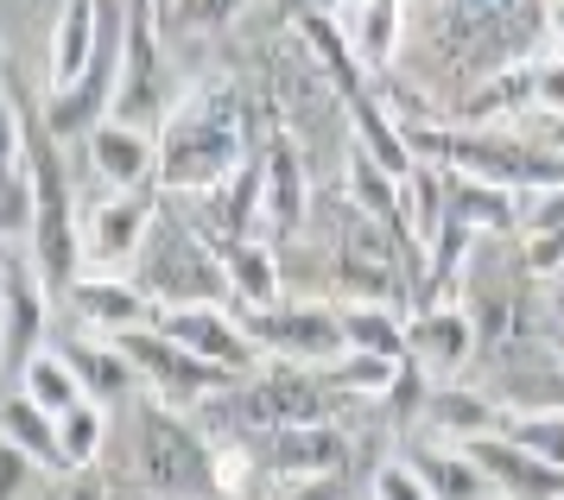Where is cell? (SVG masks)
<instances>
[{
    "mask_svg": "<svg viewBox=\"0 0 564 500\" xmlns=\"http://www.w3.org/2000/svg\"><path fill=\"white\" fill-rule=\"evenodd\" d=\"M248 101L229 76H204L159 127V191L204 197L248 165Z\"/></svg>",
    "mask_w": 564,
    "mask_h": 500,
    "instance_id": "6da1fadb",
    "label": "cell"
},
{
    "mask_svg": "<svg viewBox=\"0 0 564 500\" xmlns=\"http://www.w3.org/2000/svg\"><path fill=\"white\" fill-rule=\"evenodd\" d=\"M128 476L153 500H223V444L172 400L128 405Z\"/></svg>",
    "mask_w": 564,
    "mask_h": 500,
    "instance_id": "7a4b0ae2",
    "label": "cell"
},
{
    "mask_svg": "<svg viewBox=\"0 0 564 500\" xmlns=\"http://www.w3.org/2000/svg\"><path fill=\"white\" fill-rule=\"evenodd\" d=\"M140 285L159 304H229V267H223V241L209 235L178 197L159 203L147 248L133 260Z\"/></svg>",
    "mask_w": 564,
    "mask_h": 500,
    "instance_id": "3957f363",
    "label": "cell"
},
{
    "mask_svg": "<svg viewBox=\"0 0 564 500\" xmlns=\"http://www.w3.org/2000/svg\"><path fill=\"white\" fill-rule=\"evenodd\" d=\"M419 159H432L444 172H469L488 184H508V191H558L564 184V152L545 140H513L501 127H444V121H419L406 127Z\"/></svg>",
    "mask_w": 564,
    "mask_h": 500,
    "instance_id": "277c9868",
    "label": "cell"
},
{
    "mask_svg": "<svg viewBox=\"0 0 564 500\" xmlns=\"http://www.w3.org/2000/svg\"><path fill=\"white\" fill-rule=\"evenodd\" d=\"M121 343V355L133 361V374L147 380V393H159V400L172 405H204L216 400V393H229L241 374H229V368H216V361H204V355H191L184 343H172L165 329H133V336H115Z\"/></svg>",
    "mask_w": 564,
    "mask_h": 500,
    "instance_id": "5b68a950",
    "label": "cell"
},
{
    "mask_svg": "<svg viewBox=\"0 0 564 500\" xmlns=\"http://www.w3.org/2000/svg\"><path fill=\"white\" fill-rule=\"evenodd\" d=\"M248 336H254L267 361H292V368H324L336 355L349 349V336H343V311L330 304H267V311H235Z\"/></svg>",
    "mask_w": 564,
    "mask_h": 500,
    "instance_id": "8992f818",
    "label": "cell"
},
{
    "mask_svg": "<svg viewBox=\"0 0 564 500\" xmlns=\"http://www.w3.org/2000/svg\"><path fill=\"white\" fill-rule=\"evenodd\" d=\"M165 191H115L102 203H83V273H121L140 260L147 248V228H153Z\"/></svg>",
    "mask_w": 564,
    "mask_h": 500,
    "instance_id": "52a82bcc",
    "label": "cell"
},
{
    "mask_svg": "<svg viewBox=\"0 0 564 500\" xmlns=\"http://www.w3.org/2000/svg\"><path fill=\"white\" fill-rule=\"evenodd\" d=\"M254 463L267 469V481H317V476H343L356 437L330 419H311V425H285V431H260L248 437Z\"/></svg>",
    "mask_w": 564,
    "mask_h": 500,
    "instance_id": "ba28073f",
    "label": "cell"
},
{
    "mask_svg": "<svg viewBox=\"0 0 564 500\" xmlns=\"http://www.w3.org/2000/svg\"><path fill=\"white\" fill-rule=\"evenodd\" d=\"M159 329L172 343H184L191 355H204V361H216V368H229L241 380L267 361V349L235 317V304H159Z\"/></svg>",
    "mask_w": 564,
    "mask_h": 500,
    "instance_id": "9c48e42d",
    "label": "cell"
},
{
    "mask_svg": "<svg viewBox=\"0 0 564 500\" xmlns=\"http://www.w3.org/2000/svg\"><path fill=\"white\" fill-rule=\"evenodd\" d=\"M52 279L32 248H7V374H20L52 343Z\"/></svg>",
    "mask_w": 564,
    "mask_h": 500,
    "instance_id": "30bf717a",
    "label": "cell"
},
{
    "mask_svg": "<svg viewBox=\"0 0 564 500\" xmlns=\"http://www.w3.org/2000/svg\"><path fill=\"white\" fill-rule=\"evenodd\" d=\"M57 304H70V317L83 329H96V336H133V329L159 324V298L140 279H121V273H77Z\"/></svg>",
    "mask_w": 564,
    "mask_h": 500,
    "instance_id": "8fae6325",
    "label": "cell"
},
{
    "mask_svg": "<svg viewBox=\"0 0 564 500\" xmlns=\"http://www.w3.org/2000/svg\"><path fill=\"white\" fill-rule=\"evenodd\" d=\"M267 184H260V241H292L305 235L311 222V177H305V159H299V140L292 133H273L267 140Z\"/></svg>",
    "mask_w": 564,
    "mask_h": 500,
    "instance_id": "7c38bea8",
    "label": "cell"
},
{
    "mask_svg": "<svg viewBox=\"0 0 564 500\" xmlns=\"http://www.w3.org/2000/svg\"><path fill=\"white\" fill-rule=\"evenodd\" d=\"M406 355L425 368L432 380H457L476 355H482V336H476V317L463 311L457 298L451 304H425L406 317Z\"/></svg>",
    "mask_w": 564,
    "mask_h": 500,
    "instance_id": "4fadbf2b",
    "label": "cell"
},
{
    "mask_svg": "<svg viewBox=\"0 0 564 500\" xmlns=\"http://www.w3.org/2000/svg\"><path fill=\"white\" fill-rule=\"evenodd\" d=\"M83 165L108 191H147V184H159V140H147V127L108 115L83 133Z\"/></svg>",
    "mask_w": 564,
    "mask_h": 500,
    "instance_id": "5bb4252c",
    "label": "cell"
},
{
    "mask_svg": "<svg viewBox=\"0 0 564 500\" xmlns=\"http://www.w3.org/2000/svg\"><path fill=\"white\" fill-rule=\"evenodd\" d=\"M463 450L476 456V469L488 476V494L495 500H564V469L545 463V456H533V450H520L508 431L476 437Z\"/></svg>",
    "mask_w": 564,
    "mask_h": 500,
    "instance_id": "9a60e30c",
    "label": "cell"
},
{
    "mask_svg": "<svg viewBox=\"0 0 564 500\" xmlns=\"http://www.w3.org/2000/svg\"><path fill=\"white\" fill-rule=\"evenodd\" d=\"M96 51H102V0H64L45 32V96L77 89Z\"/></svg>",
    "mask_w": 564,
    "mask_h": 500,
    "instance_id": "2e32d148",
    "label": "cell"
},
{
    "mask_svg": "<svg viewBox=\"0 0 564 500\" xmlns=\"http://www.w3.org/2000/svg\"><path fill=\"white\" fill-rule=\"evenodd\" d=\"M419 425H425V437H444V444H476V437L508 431V405H495L488 393H476V387L437 380Z\"/></svg>",
    "mask_w": 564,
    "mask_h": 500,
    "instance_id": "e0dca14e",
    "label": "cell"
},
{
    "mask_svg": "<svg viewBox=\"0 0 564 500\" xmlns=\"http://www.w3.org/2000/svg\"><path fill=\"white\" fill-rule=\"evenodd\" d=\"M57 349H64V361L83 374L89 400L115 405V400H128L133 387H140V374H133V361L121 355V343H115V336H96V329L77 324V336H64Z\"/></svg>",
    "mask_w": 564,
    "mask_h": 500,
    "instance_id": "ac0fdd59",
    "label": "cell"
},
{
    "mask_svg": "<svg viewBox=\"0 0 564 500\" xmlns=\"http://www.w3.org/2000/svg\"><path fill=\"white\" fill-rule=\"evenodd\" d=\"M0 437H7L13 450H26L45 476H70V463H64V437H57V419L32 400V393H20V387L7 393V405H0Z\"/></svg>",
    "mask_w": 564,
    "mask_h": 500,
    "instance_id": "d6986e66",
    "label": "cell"
},
{
    "mask_svg": "<svg viewBox=\"0 0 564 500\" xmlns=\"http://www.w3.org/2000/svg\"><path fill=\"white\" fill-rule=\"evenodd\" d=\"M223 267H229V304L235 311H267L280 304V248L273 241H223Z\"/></svg>",
    "mask_w": 564,
    "mask_h": 500,
    "instance_id": "ffe728a7",
    "label": "cell"
},
{
    "mask_svg": "<svg viewBox=\"0 0 564 500\" xmlns=\"http://www.w3.org/2000/svg\"><path fill=\"white\" fill-rule=\"evenodd\" d=\"M343 32L356 45L361 70H387L400 51V25H406V0H343Z\"/></svg>",
    "mask_w": 564,
    "mask_h": 500,
    "instance_id": "44dd1931",
    "label": "cell"
},
{
    "mask_svg": "<svg viewBox=\"0 0 564 500\" xmlns=\"http://www.w3.org/2000/svg\"><path fill=\"white\" fill-rule=\"evenodd\" d=\"M406 456L419 463V476L432 481V494H437V500H495V494H488V476L476 469V456L463 450V444H444V437H419Z\"/></svg>",
    "mask_w": 564,
    "mask_h": 500,
    "instance_id": "7402d4cb",
    "label": "cell"
},
{
    "mask_svg": "<svg viewBox=\"0 0 564 500\" xmlns=\"http://www.w3.org/2000/svg\"><path fill=\"white\" fill-rule=\"evenodd\" d=\"M13 387H20V393H32V400H39L45 412H52V419H64L70 405H83V400H89V387H83V374L70 368V361H64V349H57V343H45V349L32 355L26 368L13 374Z\"/></svg>",
    "mask_w": 564,
    "mask_h": 500,
    "instance_id": "603a6c76",
    "label": "cell"
},
{
    "mask_svg": "<svg viewBox=\"0 0 564 500\" xmlns=\"http://www.w3.org/2000/svg\"><path fill=\"white\" fill-rule=\"evenodd\" d=\"M400 361L406 355H368V349H343L336 361H324L317 374L336 400H387V387L400 380Z\"/></svg>",
    "mask_w": 564,
    "mask_h": 500,
    "instance_id": "cb8c5ba5",
    "label": "cell"
},
{
    "mask_svg": "<svg viewBox=\"0 0 564 500\" xmlns=\"http://www.w3.org/2000/svg\"><path fill=\"white\" fill-rule=\"evenodd\" d=\"M406 317L400 304H349L343 311V336L349 349H368V355H406Z\"/></svg>",
    "mask_w": 564,
    "mask_h": 500,
    "instance_id": "d4e9b609",
    "label": "cell"
},
{
    "mask_svg": "<svg viewBox=\"0 0 564 500\" xmlns=\"http://www.w3.org/2000/svg\"><path fill=\"white\" fill-rule=\"evenodd\" d=\"M57 437H64V463H70V476H77V469H96V463H102V444H108V405L102 400L70 405V412L57 419Z\"/></svg>",
    "mask_w": 564,
    "mask_h": 500,
    "instance_id": "484cf974",
    "label": "cell"
},
{
    "mask_svg": "<svg viewBox=\"0 0 564 500\" xmlns=\"http://www.w3.org/2000/svg\"><path fill=\"white\" fill-rule=\"evenodd\" d=\"M508 437L520 450H533V456H545V463L564 469V412H513Z\"/></svg>",
    "mask_w": 564,
    "mask_h": 500,
    "instance_id": "4316f807",
    "label": "cell"
},
{
    "mask_svg": "<svg viewBox=\"0 0 564 500\" xmlns=\"http://www.w3.org/2000/svg\"><path fill=\"white\" fill-rule=\"evenodd\" d=\"M520 267L527 279L552 285L564 273V228H520Z\"/></svg>",
    "mask_w": 564,
    "mask_h": 500,
    "instance_id": "83f0119b",
    "label": "cell"
},
{
    "mask_svg": "<svg viewBox=\"0 0 564 500\" xmlns=\"http://www.w3.org/2000/svg\"><path fill=\"white\" fill-rule=\"evenodd\" d=\"M368 500H437V494H432V481L419 476L412 456H393V463H381L368 476Z\"/></svg>",
    "mask_w": 564,
    "mask_h": 500,
    "instance_id": "f1b7e54d",
    "label": "cell"
},
{
    "mask_svg": "<svg viewBox=\"0 0 564 500\" xmlns=\"http://www.w3.org/2000/svg\"><path fill=\"white\" fill-rule=\"evenodd\" d=\"M539 115L545 121L564 115V51H539Z\"/></svg>",
    "mask_w": 564,
    "mask_h": 500,
    "instance_id": "f546056e",
    "label": "cell"
},
{
    "mask_svg": "<svg viewBox=\"0 0 564 500\" xmlns=\"http://www.w3.org/2000/svg\"><path fill=\"white\" fill-rule=\"evenodd\" d=\"M26 469H39L26 450H13V444L0 450V494H7V500H20V488H26Z\"/></svg>",
    "mask_w": 564,
    "mask_h": 500,
    "instance_id": "4dcf8cb0",
    "label": "cell"
},
{
    "mask_svg": "<svg viewBox=\"0 0 564 500\" xmlns=\"http://www.w3.org/2000/svg\"><path fill=\"white\" fill-rule=\"evenodd\" d=\"M273 500H343V476H317V481H280Z\"/></svg>",
    "mask_w": 564,
    "mask_h": 500,
    "instance_id": "1f68e13d",
    "label": "cell"
},
{
    "mask_svg": "<svg viewBox=\"0 0 564 500\" xmlns=\"http://www.w3.org/2000/svg\"><path fill=\"white\" fill-rule=\"evenodd\" d=\"M57 500H108V481H102V469H77V476H64V488H57Z\"/></svg>",
    "mask_w": 564,
    "mask_h": 500,
    "instance_id": "d6a6232c",
    "label": "cell"
},
{
    "mask_svg": "<svg viewBox=\"0 0 564 500\" xmlns=\"http://www.w3.org/2000/svg\"><path fill=\"white\" fill-rule=\"evenodd\" d=\"M299 13H343V0H299Z\"/></svg>",
    "mask_w": 564,
    "mask_h": 500,
    "instance_id": "836d02e7",
    "label": "cell"
},
{
    "mask_svg": "<svg viewBox=\"0 0 564 500\" xmlns=\"http://www.w3.org/2000/svg\"><path fill=\"white\" fill-rule=\"evenodd\" d=\"M545 133H552V146L564 152V115H558V121H545Z\"/></svg>",
    "mask_w": 564,
    "mask_h": 500,
    "instance_id": "e575fe53",
    "label": "cell"
},
{
    "mask_svg": "<svg viewBox=\"0 0 564 500\" xmlns=\"http://www.w3.org/2000/svg\"><path fill=\"white\" fill-rule=\"evenodd\" d=\"M558 349H564V343H558Z\"/></svg>",
    "mask_w": 564,
    "mask_h": 500,
    "instance_id": "d590c367",
    "label": "cell"
}]
</instances>
